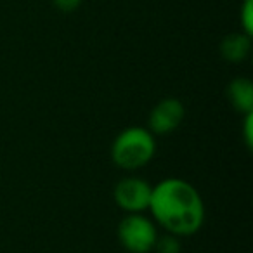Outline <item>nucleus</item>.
<instances>
[{"mask_svg": "<svg viewBox=\"0 0 253 253\" xmlns=\"http://www.w3.org/2000/svg\"><path fill=\"white\" fill-rule=\"evenodd\" d=\"M149 211L160 227L173 236H193L205 224V203L191 182L169 177L153 186Z\"/></svg>", "mask_w": 253, "mask_h": 253, "instance_id": "f257e3e1", "label": "nucleus"}, {"mask_svg": "<svg viewBox=\"0 0 253 253\" xmlns=\"http://www.w3.org/2000/svg\"><path fill=\"white\" fill-rule=\"evenodd\" d=\"M156 155L155 135L144 126H126L111 144V160L122 170H139Z\"/></svg>", "mask_w": 253, "mask_h": 253, "instance_id": "f03ea898", "label": "nucleus"}, {"mask_svg": "<svg viewBox=\"0 0 253 253\" xmlns=\"http://www.w3.org/2000/svg\"><path fill=\"white\" fill-rule=\"evenodd\" d=\"M118 239L130 253H151L155 250L158 231L151 218L142 213H128L118 224Z\"/></svg>", "mask_w": 253, "mask_h": 253, "instance_id": "7ed1b4c3", "label": "nucleus"}, {"mask_svg": "<svg viewBox=\"0 0 253 253\" xmlns=\"http://www.w3.org/2000/svg\"><path fill=\"white\" fill-rule=\"evenodd\" d=\"M153 186L141 177H125L113 189L115 203L126 213H142L151 203Z\"/></svg>", "mask_w": 253, "mask_h": 253, "instance_id": "20e7f679", "label": "nucleus"}, {"mask_svg": "<svg viewBox=\"0 0 253 253\" xmlns=\"http://www.w3.org/2000/svg\"><path fill=\"white\" fill-rule=\"evenodd\" d=\"M186 108L175 97H165L156 102L149 113V132L153 135H169L175 132L184 122Z\"/></svg>", "mask_w": 253, "mask_h": 253, "instance_id": "39448f33", "label": "nucleus"}, {"mask_svg": "<svg viewBox=\"0 0 253 253\" xmlns=\"http://www.w3.org/2000/svg\"><path fill=\"white\" fill-rule=\"evenodd\" d=\"M218 50H220L222 59L234 64L243 63L252 52V37L243 32L229 33L222 39Z\"/></svg>", "mask_w": 253, "mask_h": 253, "instance_id": "423d86ee", "label": "nucleus"}, {"mask_svg": "<svg viewBox=\"0 0 253 253\" xmlns=\"http://www.w3.org/2000/svg\"><path fill=\"white\" fill-rule=\"evenodd\" d=\"M225 94L236 111L243 113V115L253 111V84L250 78H234L225 88Z\"/></svg>", "mask_w": 253, "mask_h": 253, "instance_id": "0eeeda50", "label": "nucleus"}, {"mask_svg": "<svg viewBox=\"0 0 253 253\" xmlns=\"http://www.w3.org/2000/svg\"><path fill=\"white\" fill-rule=\"evenodd\" d=\"M239 25L243 33L253 37V0H243L239 7Z\"/></svg>", "mask_w": 253, "mask_h": 253, "instance_id": "6e6552de", "label": "nucleus"}, {"mask_svg": "<svg viewBox=\"0 0 253 253\" xmlns=\"http://www.w3.org/2000/svg\"><path fill=\"white\" fill-rule=\"evenodd\" d=\"M155 250L158 253H180L182 245H180V241H179V236L165 234V236H162V238L158 236Z\"/></svg>", "mask_w": 253, "mask_h": 253, "instance_id": "1a4fd4ad", "label": "nucleus"}, {"mask_svg": "<svg viewBox=\"0 0 253 253\" xmlns=\"http://www.w3.org/2000/svg\"><path fill=\"white\" fill-rule=\"evenodd\" d=\"M243 139H245V144L248 149H252L253 144V111L246 113L245 122H243Z\"/></svg>", "mask_w": 253, "mask_h": 253, "instance_id": "9d476101", "label": "nucleus"}, {"mask_svg": "<svg viewBox=\"0 0 253 253\" xmlns=\"http://www.w3.org/2000/svg\"><path fill=\"white\" fill-rule=\"evenodd\" d=\"M52 4L61 12H75L84 4V0H52Z\"/></svg>", "mask_w": 253, "mask_h": 253, "instance_id": "9b49d317", "label": "nucleus"}]
</instances>
